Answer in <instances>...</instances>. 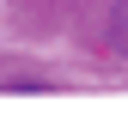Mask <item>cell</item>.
I'll return each instance as SVG.
<instances>
[{
    "label": "cell",
    "mask_w": 128,
    "mask_h": 128,
    "mask_svg": "<svg viewBox=\"0 0 128 128\" xmlns=\"http://www.w3.org/2000/svg\"><path fill=\"white\" fill-rule=\"evenodd\" d=\"M110 37H116V49L128 55V0H122V6H116V24H110Z\"/></svg>",
    "instance_id": "obj_1"
}]
</instances>
